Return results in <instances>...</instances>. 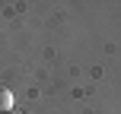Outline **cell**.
<instances>
[{"label":"cell","mask_w":121,"mask_h":114,"mask_svg":"<svg viewBox=\"0 0 121 114\" xmlns=\"http://www.w3.org/2000/svg\"><path fill=\"white\" fill-rule=\"evenodd\" d=\"M13 111V92L6 89V86H0V114Z\"/></svg>","instance_id":"cell-1"},{"label":"cell","mask_w":121,"mask_h":114,"mask_svg":"<svg viewBox=\"0 0 121 114\" xmlns=\"http://www.w3.org/2000/svg\"><path fill=\"white\" fill-rule=\"evenodd\" d=\"M6 114H22V111H16V108H13V111H6Z\"/></svg>","instance_id":"cell-2"}]
</instances>
